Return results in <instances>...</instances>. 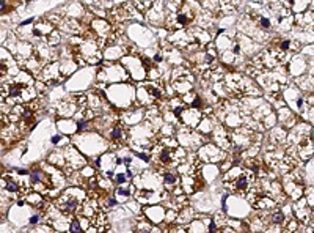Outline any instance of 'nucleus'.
<instances>
[{
	"label": "nucleus",
	"mask_w": 314,
	"mask_h": 233,
	"mask_svg": "<svg viewBox=\"0 0 314 233\" xmlns=\"http://www.w3.org/2000/svg\"><path fill=\"white\" fill-rule=\"evenodd\" d=\"M30 180H31V183H38V181H41V180H42V176H41L40 172H33L31 176H30Z\"/></svg>",
	"instance_id": "8"
},
{
	"label": "nucleus",
	"mask_w": 314,
	"mask_h": 233,
	"mask_svg": "<svg viewBox=\"0 0 314 233\" xmlns=\"http://www.w3.org/2000/svg\"><path fill=\"white\" fill-rule=\"evenodd\" d=\"M112 137H113V139H119V137H121V129H119V126H116V128H113V132H112Z\"/></svg>",
	"instance_id": "9"
},
{
	"label": "nucleus",
	"mask_w": 314,
	"mask_h": 233,
	"mask_svg": "<svg viewBox=\"0 0 314 233\" xmlns=\"http://www.w3.org/2000/svg\"><path fill=\"white\" fill-rule=\"evenodd\" d=\"M283 220H284V214L281 211H277L272 216V222H275V224H283Z\"/></svg>",
	"instance_id": "2"
},
{
	"label": "nucleus",
	"mask_w": 314,
	"mask_h": 233,
	"mask_svg": "<svg viewBox=\"0 0 314 233\" xmlns=\"http://www.w3.org/2000/svg\"><path fill=\"white\" fill-rule=\"evenodd\" d=\"M5 7H7V3H5V2H0V10H3Z\"/></svg>",
	"instance_id": "26"
},
{
	"label": "nucleus",
	"mask_w": 314,
	"mask_h": 233,
	"mask_svg": "<svg viewBox=\"0 0 314 233\" xmlns=\"http://www.w3.org/2000/svg\"><path fill=\"white\" fill-rule=\"evenodd\" d=\"M261 25L264 27V29H269V27H270V21H269L267 18H261Z\"/></svg>",
	"instance_id": "11"
},
{
	"label": "nucleus",
	"mask_w": 314,
	"mask_h": 233,
	"mask_svg": "<svg viewBox=\"0 0 314 233\" xmlns=\"http://www.w3.org/2000/svg\"><path fill=\"white\" fill-rule=\"evenodd\" d=\"M7 189L11 191V192H16V191H19V186L16 184L14 181H10V180H8V181H7Z\"/></svg>",
	"instance_id": "6"
},
{
	"label": "nucleus",
	"mask_w": 314,
	"mask_h": 233,
	"mask_svg": "<svg viewBox=\"0 0 314 233\" xmlns=\"http://www.w3.org/2000/svg\"><path fill=\"white\" fill-rule=\"evenodd\" d=\"M214 232H215V224L211 222V227H209V233H214Z\"/></svg>",
	"instance_id": "20"
},
{
	"label": "nucleus",
	"mask_w": 314,
	"mask_h": 233,
	"mask_svg": "<svg viewBox=\"0 0 314 233\" xmlns=\"http://www.w3.org/2000/svg\"><path fill=\"white\" fill-rule=\"evenodd\" d=\"M31 22H33V19H27V21H24V22H22L20 25H29V24H31Z\"/></svg>",
	"instance_id": "22"
},
{
	"label": "nucleus",
	"mask_w": 314,
	"mask_h": 233,
	"mask_svg": "<svg viewBox=\"0 0 314 233\" xmlns=\"http://www.w3.org/2000/svg\"><path fill=\"white\" fill-rule=\"evenodd\" d=\"M118 194H119V195H129L130 191L129 189H119V187H118Z\"/></svg>",
	"instance_id": "13"
},
{
	"label": "nucleus",
	"mask_w": 314,
	"mask_h": 233,
	"mask_svg": "<svg viewBox=\"0 0 314 233\" xmlns=\"http://www.w3.org/2000/svg\"><path fill=\"white\" fill-rule=\"evenodd\" d=\"M137 156H138L140 159H143V161H146V162L149 161V156H146V154H143V153H137Z\"/></svg>",
	"instance_id": "15"
},
{
	"label": "nucleus",
	"mask_w": 314,
	"mask_h": 233,
	"mask_svg": "<svg viewBox=\"0 0 314 233\" xmlns=\"http://www.w3.org/2000/svg\"><path fill=\"white\" fill-rule=\"evenodd\" d=\"M143 233H149V232H143Z\"/></svg>",
	"instance_id": "29"
},
{
	"label": "nucleus",
	"mask_w": 314,
	"mask_h": 233,
	"mask_svg": "<svg viewBox=\"0 0 314 233\" xmlns=\"http://www.w3.org/2000/svg\"><path fill=\"white\" fill-rule=\"evenodd\" d=\"M20 95V87L19 85H11L10 87V96H19Z\"/></svg>",
	"instance_id": "5"
},
{
	"label": "nucleus",
	"mask_w": 314,
	"mask_h": 233,
	"mask_svg": "<svg viewBox=\"0 0 314 233\" xmlns=\"http://www.w3.org/2000/svg\"><path fill=\"white\" fill-rule=\"evenodd\" d=\"M178 22H179L181 25H185L187 24V18H185L184 14H181V16H178Z\"/></svg>",
	"instance_id": "12"
},
{
	"label": "nucleus",
	"mask_w": 314,
	"mask_h": 233,
	"mask_svg": "<svg viewBox=\"0 0 314 233\" xmlns=\"http://www.w3.org/2000/svg\"><path fill=\"white\" fill-rule=\"evenodd\" d=\"M18 172H19L20 175H27V170H18Z\"/></svg>",
	"instance_id": "28"
},
{
	"label": "nucleus",
	"mask_w": 314,
	"mask_h": 233,
	"mask_svg": "<svg viewBox=\"0 0 314 233\" xmlns=\"http://www.w3.org/2000/svg\"><path fill=\"white\" fill-rule=\"evenodd\" d=\"M289 44H291V43H289L288 40H286V41H283V43H281V49H283V51H288Z\"/></svg>",
	"instance_id": "17"
},
{
	"label": "nucleus",
	"mask_w": 314,
	"mask_h": 233,
	"mask_svg": "<svg viewBox=\"0 0 314 233\" xmlns=\"http://www.w3.org/2000/svg\"><path fill=\"white\" fill-rule=\"evenodd\" d=\"M201 106V99L200 98H195V101H193V107H200Z\"/></svg>",
	"instance_id": "18"
},
{
	"label": "nucleus",
	"mask_w": 314,
	"mask_h": 233,
	"mask_svg": "<svg viewBox=\"0 0 314 233\" xmlns=\"http://www.w3.org/2000/svg\"><path fill=\"white\" fill-rule=\"evenodd\" d=\"M69 230H71V233H80V232H82V227H80V224L77 222V220H72V224H71Z\"/></svg>",
	"instance_id": "4"
},
{
	"label": "nucleus",
	"mask_w": 314,
	"mask_h": 233,
	"mask_svg": "<svg viewBox=\"0 0 314 233\" xmlns=\"http://www.w3.org/2000/svg\"><path fill=\"white\" fill-rule=\"evenodd\" d=\"M302 104H303V101H302V99H299V101H297V106L302 107Z\"/></svg>",
	"instance_id": "27"
},
{
	"label": "nucleus",
	"mask_w": 314,
	"mask_h": 233,
	"mask_svg": "<svg viewBox=\"0 0 314 233\" xmlns=\"http://www.w3.org/2000/svg\"><path fill=\"white\" fill-rule=\"evenodd\" d=\"M60 139H61V137H60L58 134H57V136H53V137H52V143H57V142H60Z\"/></svg>",
	"instance_id": "19"
},
{
	"label": "nucleus",
	"mask_w": 314,
	"mask_h": 233,
	"mask_svg": "<svg viewBox=\"0 0 314 233\" xmlns=\"http://www.w3.org/2000/svg\"><path fill=\"white\" fill-rule=\"evenodd\" d=\"M170 158H171V151H170V148H165L162 151V154H160V161L162 162H168Z\"/></svg>",
	"instance_id": "3"
},
{
	"label": "nucleus",
	"mask_w": 314,
	"mask_h": 233,
	"mask_svg": "<svg viewBox=\"0 0 314 233\" xmlns=\"http://www.w3.org/2000/svg\"><path fill=\"white\" fill-rule=\"evenodd\" d=\"M165 184H173V183L176 181V176L173 173H165Z\"/></svg>",
	"instance_id": "7"
},
{
	"label": "nucleus",
	"mask_w": 314,
	"mask_h": 233,
	"mask_svg": "<svg viewBox=\"0 0 314 233\" xmlns=\"http://www.w3.org/2000/svg\"><path fill=\"white\" fill-rule=\"evenodd\" d=\"M154 60H156V62H160V60H162V55H156V57H154Z\"/></svg>",
	"instance_id": "24"
},
{
	"label": "nucleus",
	"mask_w": 314,
	"mask_h": 233,
	"mask_svg": "<svg viewBox=\"0 0 314 233\" xmlns=\"http://www.w3.org/2000/svg\"><path fill=\"white\" fill-rule=\"evenodd\" d=\"M77 128H79V131L85 129V128H86V121H79V125H77Z\"/></svg>",
	"instance_id": "14"
},
{
	"label": "nucleus",
	"mask_w": 314,
	"mask_h": 233,
	"mask_svg": "<svg viewBox=\"0 0 314 233\" xmlns=\"http://www.w3.org/2000/svg\"><path fill=\"white\" fill-rule=\"evenodd\" d=\"M38 219H40L38 216H33V218L30 219V224H36V222H38Z\"/></svg>",
	"instance_id": "21"
},
{
	"label": "nucleus",
	"mask_w": 314,
	"mask_h": 233,
	"mask_svg": "<svg viewBox=\"0 0 314 233\" xmlns=\"http://www.w3.org/2000/svg\"><path fill=\"white\" fill-rule=\"evenodd\" d=\"M108 203L113 206V205H116V200H115V198H108Z\"/></svg>",
	"instance_id": "23"
},
{
	"label": "nucleus",
	"mask_w": 314,
	"mask_h": 233,
	"mask_svg": "<svg viewBox=\"0 0 314 233\" xmlns=\"http://www.w3.org/2000/svg\"><path fill=\"white\" fill-rule=\"evenodd\" d=\"M75 206H77V202H75V200H71V202L68 203V206H66V209H68V211L71 213V211H74V209H75Z\"/></svg>",
	"instance_id": "10"
},
{
	"label": "nucleus",
	"mask_w": 314,
	"mask_h": 233,
	"mask_svg": "<svg viewBox=\"0 0 314 233\" xmlns=\"http://www.w3.org/2000/svg\"><path fill=\"white\" fill-rule=\"evenodd\" d=\"M124 181H126V176L124 175H121V173L116 175V183H124Z\"/></svg>",
	"instance_id": "16"
},
{
	"label": "nucleus",
	"mask_w": 314,
	"mask_h": 233,
	"mask_svg": "<svg viewBox=\"0 0 314 233\" xmlns=\"http://www.w3.org/2000/svg\"><path fill=\"white\" fill-rule=\"evenodd\" d=\"M247 184H248V181H247V176H245V175H240L239 180H237V189H240V191L247 189Z\"/></svg>",
	"instance_id": "1"
},
{
	"label": "nucleus",
	"mask_w": 314,
	"mask_h": 233,
	"mask_svg": "<svg viewBox=\"0 0 314 233\" xmlns=\"http://www.w3.org/2000/svg\"><path fill=\"white\" fill-rule=\"evenodd\" d=\"M239 51H240V47H239V44H236V46H234V52H236V54H237Z\"/></svg>",
	"instance_id": "25"
}]
</instances>
